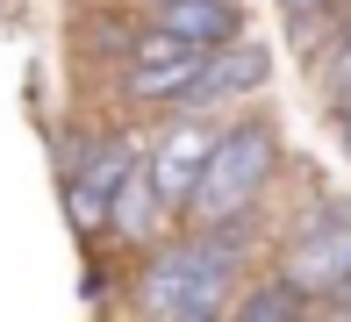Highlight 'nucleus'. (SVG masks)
<instances>
[{"instance_id": "3", "label": "nucleus", "mask_w": 351, "mask_h": 322, "mask_svg": "<svg viewBox=\"0 0 351 322\" xmlns=\"http://www.w3.org/2000/svg\"><path fill=\"white\" fill-rule=\"evenodd\" d=\"M294 294H337L351 280V222H323V230H308L294 251H287V272H280Z\"/></svg>"}, {"instance_id": "6", "label": "nucleus", "mask_w": 351, "mask_h": 322, "mask_svg": "<svg viewBox=\"0 0 351 322\" xmlns=\"http://www.w3.org/2000/svg\"><path fill=\"white\" fill-rule=\"evenodd\" d=\"M158 29L180 43H237V0H158Z\"/></svg>"}, {"instance_id": "2", "label": "nucleus", "mask_w": 351, "mask_h": 322, "mask_svg": "<svg viewBox=\"0 0 351 322\" xmlns=\"http://www.w3.org/2000/svg\"><path fill=\"white\" fill-rule=\"evenodd\" d=\"M265 172H273V129L244 122V129H230V136H215L208 158H201L194 193H186L194 222H230L237 208H251V193L265 186Z\"/></svg>"}, {"instance_id": "5", "label": "nucleus", "mask_w": 351, "mask_h": 322, "mask_svg": "<svg viewBox=\"0 0 351 322\" xmlns=\"http://www.w3.org/2000/svg\"><path fill=\"white\" fill-rule=\"evenodd\" d=\"M130 158H136L130 143H101V151L79 165V179H72V193H65V208H72L79 230H101V222H108V193H115V179H122Z\"/></svg>"}, {"instance_id": "4", "label": "nucleus", "mask_w": 351, "mask_h": 322, "mask_svg": "<svg viewBox=\"0 0 351 322\" xmlns=\"http://www.w3.org/2000/svg\"><path fill=\"white\" fill-rule=\"evenodd\" d=\"M208 129L201 122H180L165 143H158V158L143 172H151V193H158V208H186V193H194V179H201V158H208Z\"/></svg>"}, {"instance_id": "7", "label": "nucleus", "mask_w": 351, "mask_h": 322, "mask_svg": "<svg viewBox=\"0 0 351 322\" xmlns=\"http://www.w3.org/2000/svg\"><path fill=\"white\" fill-rule=\"evenodd\" d=\"M201 64H208L201 43H180V51H165V58H136L130 64V93L136 101H186V86L201 79Z\"/></svg>"}, {"instance_id": "13", "label": "nucleus", "mask_w": 351, "mask_h": 322, "mask_svg": "<svg viewBox=\"0 0 351 322\" xmlns=\"http://www.w3.org/2000/svg\"><path fill=\"white\" fill-rule=\"evenodd\" d=\"M337 308H344V315H351V280H344V286H337Z\"/></svg>"}, {"instance_id": "12", "label": "nucleus", "mask_w": 351, "mask_h": 322, "mask_svg": "<svg viewBox=\"0 0 351 322\" xmlns=\"http://www.w3.org/2000/svg\"><path fill=\"white\" fill-rule=\"evenodd\" d=\"M330 93H337V101H351V58L337 64V72H330Z\"/></svg>"}, {"instance_id": "11", "label": "nucleus", "mask_w": 351, "mask_h": 322, "mask_svg": "<svg viewBox=\"0 0 351 322\" xmlns=\"http://www.w3.org/2000/svg\"><path fill=\"white\" fill-rule=\"evenodd\" d=\"M280 8H287V22H294V36H308V29L323 22V14L337 8V0H280Z\"/></svg>"}, {"instance_id": "8", "label": "nucleus", "mask_w": 351, "mask_h": 322, "mask_svg": "<svg viewBox=\"0 0 351 322\" xmlns=\"http://www.w3.org/2000/svg\"><path fill=\"white\" fill-rule=\"evenodd\" d=\"M265 79V51L258 43H244V51H208V64H201V79L186 86V101H230V93H251Z\"/></svg>"}, {"instance_id": "14", "label": "nucleus", "mask_w": 351, "mask_h": 322, "mask_svg": "<svg viewBox=\"0 0 351 322\" xmlns=\"http://www.w3.org/2000/svg\"><path fill=\"white\" fill-rule=\"evenodd\" d=\"M344 143H351V122H344Z\"/></svg>"}, {"instance_id": "9", "label": "nucleus", "mask_w": 351, "mask_h": 322, "mask_svg": "<svg viewBox=\"0 0 351 322\" xmlns=\"http://www.w3.org/2000/svg\"><path fill=\"white\" fill-rule=\"evenodd\" d=\"M108 222H115L122 236H143V230H158V193H151V172L136 165H122V179H115V193H108Z\"/></svg>"}, {"instance_id": "10", "label": "nucleus", "mask_w": 351, "mask_h": 322, "mask_svg": "<svg viewBox=\"0 0 351 322\" xmlns=\"http://www.w3.org/2000/svg\"><path fill=\"white\" fill-rule=\"evenodd\" d=\"M301 308H308V294H294V286L280 280V286H258L237 315H244V322H273V315H301Z\"/></svg>"}, {"instance_id": "1", "label": "nucleus", "mask_w": 351, "mask_h": 322, "mask_svg": "<svg viewBox=\"0 0 351 322\" xmlns=\"http://www.w3.org/2000/svg\"><path fill=\"white\" fill-rule=\"evenodd\" d=\"M237 280V236L222 222H201L194 244H172L143 280V308L151 315H215L222 286Z\"/></svg>"}]
</instances>
